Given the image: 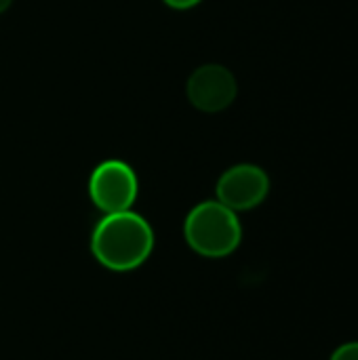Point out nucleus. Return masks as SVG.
<instances>
[{
	"label": "nucleus",
	"instance_id": "nucleus-1",
	"mask_svg": "<svg viewBox=\"0 0 358 360\" xmlns=\"http://www.w3.org/2000/svg\"><path fill=\"white\" fill-rule=\"evenodd\" d=\"M91 251L103 268L129 272L139 268L152 255L154 230L133 211L110 213L95 226Z\"/></svg>",
	"mask_w": 358,
	"mask_h": 360
},
{
	"label": "nucleus",
	"instance_id": "nucleus-2",
	"mask_svg": "<svg viewBox=\"0 0 358 360\" xmlns=\"http://www.w3.org/2000/svg\"><path fill=\"white\" fill-rule=\"evenodd\" d=\"M184 236L192 251L203 257H226L243 240V228L232 209L219 200L196 205L184 224Z\"/></svg>",
	"mask_w": 358,
	"mask_h": 360
},
{
	"label": "nucleus",
	"instance_id": "nucleus-3",
	"mask_svg": "<svg viewBox=\"0 0 358 360\" xmlns=\"http://www.w3.org/2000/svg\"><path fill=\"white\" fill-rule=\"evenodd\" d=\"M89 194L95 207L106 215L131 211L139 194V181L127 162L106 160L93 171L89 179Z\"/></svg>",
	"mask_w": 358,
	"mask_h": 360
},
{
	"label": "nucleus",
	"instance_id": "nucleus-4",
	"mask_svg": "<svg viewBox=\"0 0 358 360\" xmlns=\"http://www.w3.org/2000/svg\"><path fill=\"white\" fill-rule=\"evenodd\" d=\"M270 192V177L257 165L230 167L217 181L215 194L222 205L236 211L260 207Z\"/></svg>",
	"mask_w": 358,
	"mask_h": 360
},
{
	"label": "nucleus",
	"instance_id": "nucleus-5",
	"mask_svg": "<svg viewBox=\"0 0 358 360\" xmlns=\"http://www.w3.org/2000/svg\"><path fill=\"white\" fill-rule=\"evenodd\" d=\"M186 93L196 110L213 114L226 110L236 99L238 84L228 68L219 63H207L192 72L186 84Z\"/></svg>",
	"mask_w": 358,
	"mask_h": 360
},
{
	"label": "nucleus",
	"instance_id": "nucleus-6",
	"mask_svg": "<svg viewBox=\"0 0 358 360\" xmlns=\"http://www.w3.org/2000/svg\"><path fill=\"white\" fill-rule=\"evenodd\" d=\"M329 360H358V342H348L335 348Z\"/></svg>",
	"mask_w": 358,
	"mask_h": 360
},
{
	"label": "nucleus",
	"instance_id": "nucleus-7",
	"mask_svg": "<svg viewBox=\"0 0 358 360\" xmlns=\"http://www.w3.org/2000/svg\"><path fill=\"white\" fill-rule=\"evenodd\" d=\"M171 8H179V11H184V8H192V6H196L198 2H203V0H165Z\"/></svg>",
	"mask_w": 358,
	"mask_h": 360
},
{
	"label": "nucleus",
	"instance_id": "nucleus-8",
	"mask_svg": "<svg viewBox=\"0 0 358 360\" xmlns=\"http://www.w3.org/2000/svg\"><path fill=\"white\" fill-rule=\"evenodd\" d=\"M11 2H13V0H0V13H4V11L11 6Z\"/></svg>",
	"mask_w": 358,
	"mask_h": 360
}]
</instances>
